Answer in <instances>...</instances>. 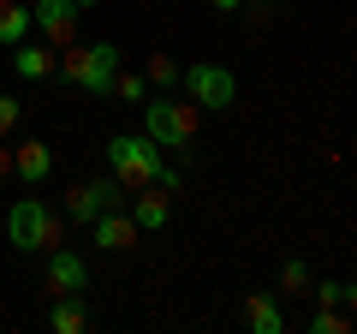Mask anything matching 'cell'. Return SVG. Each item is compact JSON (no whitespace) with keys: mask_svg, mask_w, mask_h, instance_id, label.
I'll return each mask as SVG.
<instances>
[{"mask_svg":"<svg viewBox=\"0 0 357 334\" xmlns=\"http://www.w3.org/2000/svg\"><path fill=\"white\" fill-rule=\"evenodd\" d=\"M310 334H351V310H345V305H316Z\"/></svg>","mask_w":357,"mask_h":334,"instance_id":"obj_17","label":"cell"},{"mask_svg":"<svg viewBox=\"0 0 357 334\" xmlns=\"http://www.w3.org/2000/svg\"><path fill=\"white\" fill-rule=\"evenodd\" d=\"M126 215L137 221V233H161L167 221H173V191H161V185H143V191L131 197Z\"/></svg>","mask_w":357,"mask_h":334,"instance_id":"obj_10","label":"cell"},{"mask_svg":"<svg viewBox=\"0 0 357 334\" xmlns=\"http://www.w3.org/2000/svg\"><path fill=\"white\" fill-rule=\"evenodd\" d=\"M178 72H185V66H178L173 54H161V48H155V54H149V66H143L149 90H178Z\"/></svg>","mask_w":357,"mask_h":334,"instance_id":"obj_16","label":"cell"},{"mask_svg":"<svg viewBox=\"0 0 357 334\" xmlns=\"http://www.w3.org/2000/svg\"><path fill=\"white\" fill-rule=\"evenodd\" d=\"M60 84H72V90H84V96H114V78H119V42H84V48H72L66 42V54H60Z\"/></svg>","mask_w":357,"mask_h":334,"instance_id":"obj_2","label":"cell"},{"mask_svg":"<svg viewBox=\"0 0 357 334\" xmlns=\"http://www.w3.org/2000/svg\"><path fill=\"white\" fill-rule=\"evenodd\" d=\"M208 6H215V13H238L244 0H208Z\"/></svg>","mask_w":357,"mask_h":334,"instance_id":"obj_24","label":"cell"},{"mask_svg":"<svg viewBox=\"0 0 357 334\" xmlns=\"http://www.w3.org/2000/svg\"><path fill=\"white\" fill-rule=\"evenodd\" d=\"M30 18H36V30L48 36V48H66V42H77L84 6H77V0H30Z\"/></svg>","mask_w":357,"mask_h":334,"instance_id":"obj_7","label":"cell"},{"mask_svg":"<svg viewBox=\"0 0 357 334\" xmlns=\"http://www.w3.org/2000/svg\"><path fill=\"white\" fill-rule=\"evenodd\" d=\"M18 119H24L18 96H13V90H0V138H13V131H18Z\"/></svg>","mask_w":357,"mask_h":334,"instance_id":"obj_20","label":"cell"},{"mask_svg":"<svg viewBox=\"0 0 357 334\" xmlns=\"http://www.w3.org/2000/svg\"><path fill=\"white\" fill-rule=\"evenodd\" d=\"M77 6H84V13H89V6H102V0H77Z\"/></svg>","mask_w":357,"mask_h":334,"instance_id":"obj_26","label":"cell"},{"mask_svg":"<svg viewBox=\"0 0 357 334\" xmlns=\"http://www.w3.org/2000/svg\"><path fill=\"white\" fill-rule=\"evenodd\" d=\"M143 131H149L161 150H178L191 161V143H197V102H178L173 90H155L143 102Z\"/></svg>","mask_w":357,"mask_h":334,"instance_id":"obj_3","label":"cell"},{"mask_svg":"<svg viewBox=\"0 0 357 334\" xmlns=\"http://www.w3.org/2000/svg\"><path fill=\"white\" fill-rule=\"evenodd\" d=\"M48 328H54V334H84V328H89L84 293H54V305H48Z\"/></svg>","mask_w":357,"mask_h":334,"instance_id":"obj_14","label":"cell"},{"mask_svg":"<svg viewBox=\"0 0 357 334\" xmlns=\"http://www.w3.org/2000/svg\"><path fill=\"white\" fill-rule=\"evenodd\" d=\"M316 305H345V281H310Z\"/></svg>","mask_w":357,"mask_h":334,"instance_id":"obj_21","label":"cell"},{"mask_svg":"<svg viewBox=\"0 0 357 334\" xmlns=\"http://www.w3.org/2000/svg\"><path fill=\"white\" fill-rule=\"evenodd\" d=\"M178 90L191 96L203 114H227V108L238 102V78H232L227 66H215V60H197V66L178 72Z\"/></svg>","mask_w":357,"mask_h":334,"instance_id":"obj_5","label":"cell"},{"mask_svg":"<svg viewBox=\"0 0 357 334\" xmlns=\"http://www.w3.org/2000/svg\"><path fill=\"white\" fill-rule=\"evenodd\" d=\"M54 66H60V48H36V42H18V48H13V72L24 78V84L54 78Z\"/></svg>","mask_w":357,"mask_h":334,"instance_id":"obj_13","label":"cell"},{"mask_svg":"<svg viewBox=\"0 0 357 334\" xmlns=\"http://www.w3.org/2000/svg\"><path fill=\"white\" fill-rule=\"evenodd\" d=\"M114 102L143 108V102H149V78H143V72H126V66H119V78H114Z\"/></svg>","mask_w":357,"mask_h":334,"instance_id":"obj_18","label":"cell"},{"mask_svg":"<svg viewBox=\"0 0 357 334\" xmlns=\"http://www.w3.org/2000/svg\"><path fill=\"white\" fill-rule=\"evenodd\" d=\"M6 173H13V150H6V143H0V180H6Z\"/></svg>","mask_w":357,"mask_h":334,"instance_id":"obj_23","label":"cell"},{"mask_svg":"<svg viewBox=\"0 0 357 334\" xmlns=\"http://www.w3.org/2000/svg\"><path fill=\"white\" fill-rule=\"evenodd\" d=\"M102 209H126V185H119L114 173H107V180H84L72 197H66V215H72L77 227H89Z\"/></svg>","mask_w":357,"mask_h":334,"instance_id":"obj_6","label":"cell"},{"mask_svg":"<svg viewBox=\"0 0 357 334\" xmlns=\"http://www.w3.org/2000/svg\"><path fill=\"white\" fill-rule=\"evenodd\" d=\"M13 173H18L24 185H42V180L54 173V150H48L42 138H24V143H13Z\"/></svg>","mask_w":357,"mask_h":334,"instance_id":"obj_11","label":"cell"},{"mask_svg":"<svg viewBox=\"0 0 357 334\" xmlns=\"http://www.w3.org/2000/svg\"><path fill=\"white\" fill-rule=\"evenodd\" d=\"M244 6H250L256 24H268V18H274V0H244Z\"/></svg>","mask_w":357,"mask_h":334,"instance_id":"obj_22","label":"cell"},{"mask_svg":"<svg viewBox=\"0 0 357 334\" xmlns=\"http://www.w3.org/2000/svg\"><path fill=\"white\" fill-rule=\"evenodd\" d=\"M280 286H286V293H310V263L304 257H286L280 263Z\"/></svg>","mask_w":357,"mask_h":334,"instance_id":"obj_19","label":"cell"},{"mask_svg":"<svg viewBox=\"0 0 357 334\" xmlns=\"http://www.w3.org/2000/svg\"><path fill=\"white\" fill-rule=\"evenodd\" d=\"M6 239H13V251L36 257V251H48V245L60 239V215H54L42 197H18L13 215H6Z\"/></svg>","mask_w":357,"mask_h":334,"instance_id":"obj_4","label":"cell"},{"mask_svg":"<svg viewBox=\"0 0 357 334\" xmlns=\"http://www.w3.org/2000/svg\"><path fill=\"white\" fill-rule=\"evenodd\" d=\"M42 257H48V286H54V293H84V286H89V269H84V257H77V251L48 245Z\"/></svg>","mask_w":357,"mask_h":334,"instance_id":"obj_9","label":"cell"},{"mask_svg":"<svg viewBox=\"0 0 357 334\" xmlns=\"http://www.w3.org/2000/svg\"><path fill=\"white\" fill-rule=\"evenodd\" d=\"M89 239H96V251H131V245H137V221L126 215V209H102V215L89 221Z\"/></svg>","mask_w":357,"mask_h":334,"instance_id":"obj_8","label":"cell"},{"mask_svg":"<svg viewBox=\"0 0 357 334\" xmlns=\"http://www.w3.org/2000/svg\"><path fill=\"white\" fill-rule=\"evenodd\" d=\"M244 328L250 334H286V310L274 293H250L244 298Z\"/></svg>","mask_w":357,"mask_h":334,"instance_id":"obj_12","label":"cell"},{"mask_svg":"<svg viewBox=\"0 0 357 334\" xmlns=\"http://www.w3.org/2000/svg\"><path fill=\"white\" fill-rule=\"evenodd\" d=\"M345 310H357V281H345Z\"/></svg>","mask_w":357,"mask_h":334,"instance_id":"obj_25","label":"cell"},{"mask_svg":"<svg viewBox=\"0 0 357 334\" xmlns=\"http://www.w3.org/2000/svg\"><path fill=\"white\" fill-rule=\"evenodd\" d=\"M107 173H114L126 191H143V185L178 191V185H185V173L161 161V143H155L149 131H119V138H107Z\"/></svg>","mask_w":357,"mask_h":334,"instance_id":"obj_1","label":"cell"},{"mask_svg":"<svg viewBox=\"0 0 357 334\" xmlns=\"http://www.w3.org/2000/svg\"><path fill=\"white\" fill-rule=\"evenodd\" d=\"M30 30H36V18H30L24 0H0V48H18V42H30Z\"/></svg>","mask_w":357,"mask_h":334,"instance_id":"obj_15","label":"cell"}]
</instances>
